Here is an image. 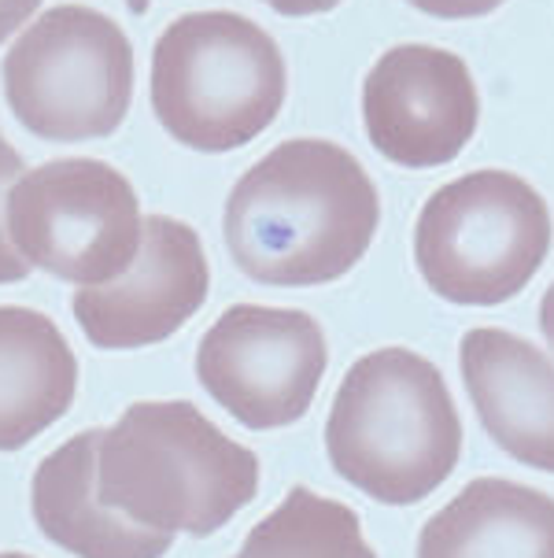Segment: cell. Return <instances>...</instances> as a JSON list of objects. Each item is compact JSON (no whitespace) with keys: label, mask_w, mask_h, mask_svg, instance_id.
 Segmentation results:
<instances>
[{"label":"cell","mask_w":554,"mask_h":558,"mask_svg":"<svg viewBox=\"0 0 554 558\" xmlns=\"http://www.w3.org/2000/svg\"><path fill=\"white\" fill-rule=\"evenodd\" d=\"M381 196L347 148L318 137L281 141L225 201V248L244 278L307 289L344 278L373 244Z\"/></svg>","instance_id":"1"},{"label":"cell","mask_w":554,"mask_h":558,"mask_svg":"<svg viewBox=\"0 0 554 558\" xmlns=\"http://www.w3.org/2000/svg\"><path fill=\"white\" fill-rule=\"evenodd\" d=\"M97 488L145 529L211 536L256 499L259 459L189 400H140L100 437Z\"/></svg>","instance_id":"2"},{"label":"cell","mask_w":554,"mask_h":558,"mask_svg":"<svg viewBox=\"0 0 554 558\" xmlns=\"http://www.w3.org/2000/svg\"><path fill=\"white\" fill-rule=\"evenodd\" d=\"M325 451L347 485L410 507L444 485L463 456V418L444 374L410 348H381L344 374Z\"/></svg>","instance_id":"3"},{"label":"cell","mask_w":554,"mask_h":558,"mask_svg":"<svg viewBox=\"0 0 554 558\" xmlns=\"http://www.w3.org/2000/svg\"><path fill=\"white\" fill-rule=\"evenodd\" d=\"M278 41L237 12H193L159 34L152 111L177 145L233 153L251 145L285 104Z\"/></svg>","instance_id":"4"},{"label":"cell","mask_w":554,"mask_h":558,"mask_svg":"<svg viewBox=\"0 0 554 558\" xmlns=\"http://www.w3.org/2000/svg\"><path fill=\"white\" fill-rule=\"evenodd\" d=\"M551 207L510 170H473L436 189L415 222L426 286L458 307H500L529 289L551 252Z\"/></svg>","instance_id":"5"},{"label":"cell","mask_w":554,"mask_h":558,"mask_svg":"<svg viewBox=\"0 0 554 558\" xmlns=\"http://www.w3.org/2000/svg\"><path fill=\"white\" fill-rule=\"evenodd\" d=\"M0 74L8 108L34 137H108L134 100V45L111 15L60 4L26 26Z\"/></svg>","instance_id":"6"},{"label":"cell","mask_w":554,"mask_h":558,"mask_svg":"<svg viewBox=\"0 0 554 558\" xmlns=\"http://www.w3.org/2000/svg\"><path fill=\"white\" fill-rule=\"evenodd\" d=\"M140 207L126 174L100 159H52L19 178L8 233L30 267L74 286H104L134 263Z\"/></svg>","instance_id":"7"},{"label":"cell","mask_w":554,"mask_h":558,"mask_svg":"<svg viewBox=\"0 0 554 558\" xmlns=\"http://www.w3.org/2000/svg\"><path fill=\"white\" fill-rule=\"evenodd\" d=\"M330 344L322 326L293 307L237 304L204 333L196 377L244 429H281L311 411Z\"/></svg>","instance_id":"8"},{"label":"cell","mask_w":554,"mask_h":558,"mask_svg":"<svg viewBox=\"0 0 554 558\" xmlns=\"http://www.w3.org/2000/svg\"><path fill=\"white\" fill-rule=\"evenodd\" d=\"M362 122L389 163L433 170L473 141L481 97L463 56L436 45H396L366 74Z\"/></svg>","instance_id":"9"},{"label":"cell","mask_w":554,"mask_h":558,"mask_svg":"<svg viewBox=\"0 0 554 558\" xmlns=\"http://www.w3.org/2000/svg\"><path fill=\"white\" fill-rule=\"evenodd\" d=\"M211 289L204 244L193 226L148 215L140 222L137 255L104 286H78L74 322L100 352H134L174 337L193 322Z\"/></svg>","instance_id":"10"},{"label":"cell","mask_w":554,"mask_h":558,"mask_svg":"<svg viewBox=\"0 0 554 558\" xmlns=\"http://www.w3.org/2000/svg\"><path fill=\"white\" fill-rule=\"evenodd\" d=\"M463 381L484 433L510 459L554 474V363L506 329H469L458 348Z\"/></svg>","instance_id":"11"},{"label":"cell","mask_w":554,"mask_h":558,"mask_svg":"<svg viewBox=\"0 0 554 558\" xmlns=\"http://www.w3.org/2000/svg\"><path fill=\"white\" fill-rule=\"evenodd\" d=\"M104 429H86L41 459L34 474V522L74 558H163L171 533H156L100 504L97 456Z\"/></svg>","instance_id":"12"},{"label":"cell","mask_w":554,"mask_h":558,"mask_svg":"<svg viewBox=\"0 0 554 558\" xmlns=\"http://www.w3.org/2000/svg\"><path fill=\"white\" fill-rule=\"evenodd\" d=\"M418 558H554V499L518 481H469L421 525Z\"/></svg>","instance_id":"13"},{"label":"cell","mask_w":554,"mask_h":558,"mask_svg":"<svg viewBox=\"0 0 554 558\" xmlns=\"http://www.w3.org/2000/svg\"><path fill=\"white\" fill-rule=\"evenodd\" d=\"M78 359L56 322L0 307V451H19L71 411Z\"/></svg>","instance_id":"14"},{"label":"cell","mask_w":554,"mask_h":558,"mask_svg":"<svg viewBox=\"0 0 554 558\" xmlns=\"http://www.w3.org/2000/svg\"><path fill=\"white\" fill-rule=\"evenodd\" d=\"M233 558H378L366 544L362 522L341 499L296 485L274 514L244 536Z\"/></svg>","instance_id":"15"},{"label":"cell","mask_w":554,"mask_h":558,"mask_svg":"<svg viewBox=\"0 0 554 558\" xmlns=\"http://www.w3.org/2000/svg\"><path fill=\"white\" fill-rule=\"evenodd\" d=\"M23 174V156L0 137V286H12V281H23L30 274V263L19 255L12 233H8V201H12V189Z\"/></svg>","instance_id":"16"},{"label":"cell","mask_w":554,"mask_h":558,"mask_svg":"<svg viewBox=\"0 0 554 558\" xmlns=\"http://www.w3.org/2000/svg\"><path fill=\"white\" fill-rule=\"evenodd\" d=\"M407 4H415L418 12L436 19H477L495 12L503 0H407Z\"/></svg>","instance_id":"17"},{"label":"cell","mask_w":554,"mask_h":558,"mask_svg":"<svg viewBox=\"0 0 554 558\" xmlns=\"http://www.w3.org/2000/svg\"><path fill=\"white\" fill-rule=\"evenodd\" d=\"M37 8H41V0H0V45H4Z\"/></svg>","instance_id":"18"},{"label":"cell","mask_w":554,"mask_h":558,"mask_svg":"<svg viewBox=\"0 0 554 558\" xmlns=\"http://www.w3.org/2000/svg\"><path fill=\"white\" fill-rule=\"evenodd\" d=\"M262 4H270L278 15H322V12H330V8H336L341 0H262Z\"/></svg>","instance_id":"19"},{"label":"cell","mask_w":554,"mask_h":558,"mask_svg":"<svg viewBox=\"0 0 554 558\" xmlns=\"http://www.w3.org/2000/svg\"><path fill=\"white\" fill-rule=\"evenodd\" d=\"M540 329H543V337H547V344L554 348V281L540 300Z\"/></svg>","instance_id":"20"},{"label":"cell","mask_w":554,"mask_h":558,"mask_svg":"<svg viewBox=\"0 0 554 558\" xmlns=\"http://www.w3.org/2000/svg\"><path fill=\"white\" fill-rule=\"evenodd\" d=\"M126 4H130V12L140 15V12H148V4H152V0H126Z\"/></svg>","instance_id":"21"},{"label":"cell","mask_w":554,"mask_h":558,"mask_svg":"<svg viewBox=\"0 0 554 558\" xmlns=\"http://www.w3.org/2000/svg\"><path fill=\"white\" fill-rule=\"evenodd\" d=\"M0 558H30V555H19V551H12V555H0Z\"/></svg>","instance_id":"22"}]
</instances>
